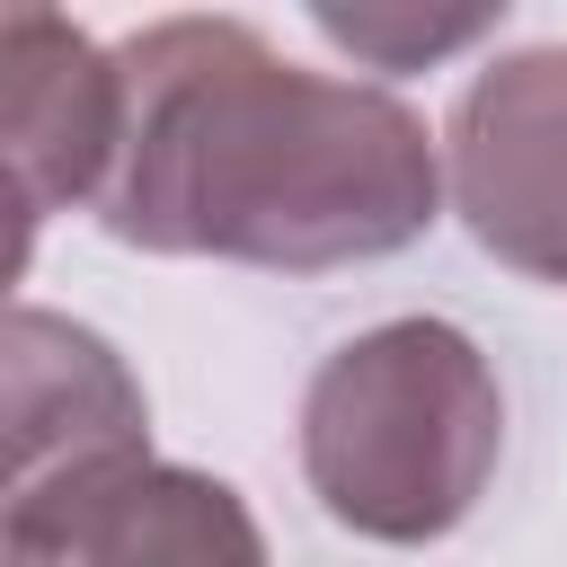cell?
Listing matches in <instances>:
<instances>
[{"label":"cell","mask_w":567,"mask_h":567,"mask_svg":"<svg viewBox=\"0 0 567 567\" xmlns=\"http://www.w3.org/2000/svg\"><path fill=\"white\" fill-rule=\"evenodd\" d=\"M142 452H151V416L115 346L18 301L9 310V496Z\"/></svg>","instance_id":"6"},{"label":"cell","mask_w":567,"mask_h":567,"mask_svg":"<svg viewBox=\"0 0 567 567\" xmlns=\"http://www.w3.org/2000/svg\"><path fill=\"white\" fill-rule=\"evenodd\" d=\"M0 567H266V540L239 487L142 452L18 487L0 514Z\"/></svg>","instance_id":"3"},{"label":"cell","mask_w":567,"mask_h":567,"mask_svg":"<svg viewBox=\"0 0 567 567\" xmlns=\"http://www.w3.org/2000/svg\"><path fill=\"white\" fill-rule=\"evenodd\" d=\"M124 142L97 195L106 239L328 275L425 239L443 159L363 80L284 62L248 18H159L115 44Z\"/></svg>","instance_id":"1"},{"label":"cell","mask_w":567,"mask_h":567,"mask_svg":"<svg viewBox=\"0 0 567 567\" xmlns=\"http://www.w3.org/2000/svg\"><path fill=\"white\" fill-rule=\"evenodd\" d=\"M0 142H9V204H18V257L35 248V221L106 195L115 142H124V71L53 9L0 18Z\"/></svg>","instance_id":"5"},{"label":"cell","mask_w":567,"mask_h":567,"mask_svg":"<svg viewBox=\"0 0 567 567\" xmlns=\"http://www.w3.org/2000/svg\"><path fill=\"white\" fill-rule=\"evenodd\" d=\"M505 399L452 319H390L337 346L301 399V478L363 540H443L496 478Z\"/></svg>","instance_id":"2"},{"label":"cell","mask_w":567,"mask_h":567,"mask_svg":"<svg viewBox=\"0 0 567 567\" xmlns=\"http://www.w3.org/2000/svg\"><path fill=\"white\" fill-rule=\"evenodd\" d=\"M496 18L487 9H470V18H381V9H319V35L328 44H346V53H363V62H381V71H416V62H434V53H461V44H478Z\"/></svg>","instance_id":"7"},{"label":"cell","mask_w":567,"mask_h":567,"mask_svg":"<svg viewBox=\"0 0 567 567\" xmlns=\"http://www.w3.org/2000/svg\"><path fill=\"white\" fill-rule=\"evenodd\" d=\"M443 168L470 239L496 266L567 284V44L487 62L452 106Z\"/></svg>","instance_id":"4"}]
</instances>
